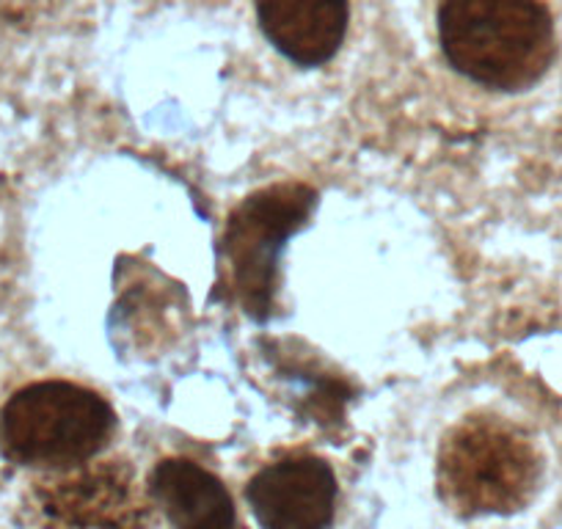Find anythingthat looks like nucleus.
<instances>
[{
  "label": "nucleus",
  "mask_w": 562,
  "mask_h": 529,
  "mask_svg": "<svg viewBox=\"0 0 562 529\" xmlns=\"http://www.w3.org/2000/svg\"><path fill=\"white\" fill-rule=\"evenodd\" d=\"M153 494L177 529H237L221 480L188 458H166L155 466Z\"/></svg>",
  "instance_id": "nucleus-8"
},
{
  "label": "nucleus",
  "mask_w": 562,
  "mask_h": 529,
  "mask_svg": "<svg viewBox=\"0 0 562 529\" xmlns=\"http://www.w3.org/2000/svg\"><path fill=\"white\" fill-rule=\"evenodd\" d=\"M315 207L304 185H276L246 199L226 229L232 288L243 309L265 320L276 290V254Z\"/></svg>",
  "instance_id": "nucleus-4"
},
{
  "label": "nucleus",
  "mask_w": 562,
  "mask_h": 529,
  "mask_svg": "<svg viewBox=\"0 0 562 529\" xmlns=\"http://www.w3.org/2000/svg\"><path fill=\"white\" fill-rule=\"evenodd\" d=\"M439 40L458 72L496 91L527 89L554 58L543 0H441Z\"/></svg>",
  "instance_id": "nucleus-1"
},
{
  "label": "nucleus",
  "mask_w": 562,
  "mask_h": 529,
  "mask_svg": "<svg viewBox=\"0 0 562 529\" xmlns=\"http://www.w3.org/2000/svg\"><path fill=\"white\" fill-rule=\"evenodd\" d=\"M246 496L262 529H328L337 480L323 458L290 455L265 466Z\"/></svg>",
  "instance_id": "nucleus-6"
},
{
  "label": "nucleus",
  "mask_w": 562,
  "mask_h": 529,
  "mask_svg": "<svg viewBox=\"0 0 562 529\" xmlns=\"http://www.w3.org/2000/svg\"><path fill=\"white\" fill-rule=\"evenodd\" d=\"M42 529H147L133 469L122 461L69 466L36 488Z\"/></svg>",
  "instance_id": "nucleus-5"
},
{
  "label": "nucleus",
  "mask_w": 562,
  "mask_h": 529,
  "mask_svg": "<svg viewBox=\"0 0 562 529\" xmlns=\"http://www.w3.org/2000/svg\"><path fill=\"white\" fill-rule=\"evenodd\" d=\"M538 477L535 447L499 419H467L441 444V499L463 516L518 510L535 494Z\"/></svg>",
  "instance_id": "nucleus-3"
},
{
  "label": "nucleus",
  "mask_w": 562,
  "mask_h": 529,
  "mask_svg": "<svg viewBox=\"0 0 562 529\" xmlns=\"http://www.w3.org/2000/svg\"><path fill=\"white\" fill-rule=\"evenodd\" d=\"M270 45L299 67H321L337 56L348 31V0H257Z\"/></svg>",
  "instance_id": "nucleus-7"
},
{
  "label": "nucleus",
  "mask_w": 562,
  "mask_h": 529,
  "mask_svg": "<svg viewBox=\"0 0 562 529\" xmlns=\"http://www.w3.org/2000/svg\"><path fill=\"white\" fill-rule=\"evenodd\" d=\"M113 425L111 406L91 389L40 381L0 408V450L20 466H80L105 447Z\"/></svg>",
  "instance_id": "nucleus-2"
}]
</instances>
